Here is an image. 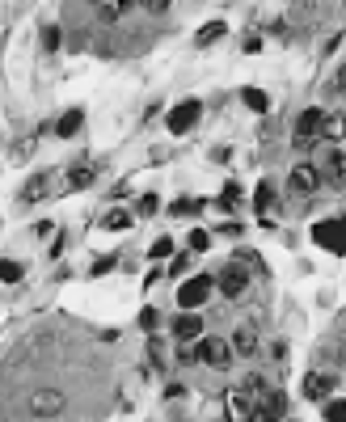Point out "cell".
I'll list each match as a JSON object with an SVG mask.
<instances>
[{"label":"cell","mask_w":346,"mask_h":422,"mask_svg":"<svg viewBox=\"0 0 346 422\" xmlns=\"http://www.w3.org/2000/svg\"><path fill=\"white\" fill-rule=\"evenodd\" d=\"M199 118H203V101H199V97H186V101H178V106L165 114V127H169L173 135H186V131L199 127Z\"/></svg>","instance_id":"6"},{"label":"cell","mask_w":346,"mask_h":422,"mask_svg":"<svg viewBox=\"0 0 346 422\" xmlns=\"http://www.w3.org/2000/svg\"><path fill=\"white\" fill-rule=\"evenodd\" d=\"M203 207H207L203 199H173V203H169V216H199Z\"/></svg>","instance_id":"23"},{"label":"cell","mask_w":346,"mask_h":422,"mask_svg":"<svg viewBox=\"0 0 346 422\" xmlns=\"http://www.w3.org/2000/svg\"><path fill=\"white\" fill-rule=\"evenodd\" d=\"M321 414H326V422H346V402H342V397L321 402Z\"/></svg>","instance_id":"26"},{"label":"cell","mask_w":346,"mask_h":422,"mask_svg":"<svg viewBox=\"0 0 346 422\" xmlns=\"http://www.w3.org/2000/svg\"><path fill=\"white\" fill-rule=\"evenodd\" d=\"M334 389H338L334 372H304V380H300V393H304L309 402H330Z\"/></svg>","instance_id":"10"},{"label":"cell","mask_w":346,"mask_h":422,"mask_svg":"<svg viewBox=\"0 0 346 422\" xmlns=\"http://www.w3.org/2000/svg\"><path fill=\"white\" fill-rule=\"evenodd\" d=\"M211 292H216V279H211V275H190V279H182V287H178L173 300H178L182 313H199Z\"/></svg>","instance_id":"2"},{"label":"cell","mask_w":346,"mask_h":422,"mask_svg":"<svg viewBox=\"0 0 346 422\" xmlns=\"http://www.w3.org/2000/svg\"><path fill=\"white\" fill-rule=\"evenodd\" d=\"M220 232H224V237H241V232H245V224H237V220H228V224H220Z\"/></svg>","instance_id":"39"},{"label":"cell","mask_w":346,"mask_h":422,"mask_svg":"<svg viewBox=\"0 0 346 422\" xmlns=\"http://www.w3.org/2000/svg\"><path fill=\"white\" fill-rule=\"evenodd\" d=\"M34 144H38V139H34V135H30V139H21V144H17V148H13V156H17V161H25V156H30V152H34Z\"/></svg>","instance_id":"37"},{"label":"cell","mask_w":346,"mask_h":422,"mask_svg":"<svg viewBox=\"0 0 346 422\" xmlns=\"http://www.w3.org/2000/svg\"><path fill=\"white\" fill-rule=\"evenodd\" d=\"M80 127H85V110H68V114L55 123V135H59V139H72Z\"/></svg>","instance_id":"17"},{"label":"cell","mask_w":346,"mask_h":422,"mask_svg":"<svg viewBox=\"0 0 346 422\" xmlns=\"http://www.w3.org/2000/svg\"><path fill=\"white\" fill-rule=\"evenodd\" d=\"M288 186H292V194H296V199H304V203H309V199L321 190V173H317V165H313V161H296V165H292Z\"/></svg>","instance_id":"7"},{"label":"cell","mask_w":346,"mask_h":422,"mask_svg":"<svg viewBox=\"0 0 346 422\" xmlns=\"http://www.w3.org/2000/svg\"><path fill=\"white\" fill-rule=\"evenodd\" d=\"M241 101H245L254 114H266V110H271V97H266L258 85H245V89H241Z\"/></svg>","instance_id":"19"},{"label":"cell","mask_w":346,"mask_h":422,"mask_svg":"<svg viewBox=\"0 0 346 422\" xmlns=\"http://www.w3.org/2000/svg\"><path fill=\"white\" fill-rule=\"evenodd\" d=\"M224 34H228V21H207V25L194 34V46H216Z\"/></svg>","instance_id":"16"},{"label":"cell","mask_w":346,"mask_h":422,"mask_svg":"<svg viewBox=\"0 0 346 422\" xmlns=\"http://www.w3.org/2000/svg\"><path fill=\"white\" fill-rule=\"evenodd\" d=\"M89 4H93V13H97V21L110 25V21H118V17H127L140 0H89Z\"/></svg>","instance_id":"14"},{"label":"cell","mask_w":346,"mask_h":422,"mask_svg":"<svg viewBox=\"0 0 346 422\" xmlns=\"http://www.w3.org/2000/svg\"><path fill=\"white\" fill-rule=\"evenodd\" d=\"M156 207H161L156 194H144V199H140V216H156Z\"/></svg>","instance_id":"34"},{"label":"cell","mask_w":346,"mask_h":422,"mask_svg":"<svg viewBox=\"0 0 346 422\" xmlns=\"http://www.w3.org/2000/svg\"><path fill=\"white\" fill-rule=\"evenodd\" d=\"M271 207H275V182H258V190H254V211L266 220Z\"/></svg>","instance_id":"18"},{"label":"cell","mask_w":346,"mask_h":422,"mask_svg":"<svg viewBox=\"0 0 346 422\" xmlns=\"http://www.w3.org/2000/svg\"><path fill=\"white\" fill-rule=\"evenodd\" d=\"M25 275V266L21 262H13V258H0V283H17Z\"/></svg>","instance_id":"27"},{"label":"cell","mask_w":346,"mask_h":422,"mask_svg":"<svg viewBox=\"0 0 346 422\" xmlns=\"http://www.w3.org/2000/svg\"><path fill=\"white\" fill-rule=\"evenodd\" d=\"M321 127H326V110L321 106H309L296 114V127H292V148L296 152H309L313 144H321Z\"/></svg>","instance_id":"1"},{"label":"cell","mask_w":346,"mask_h":422,"mask_svg":"<svg viewBox=\"0 0 346 422\" xmlns=\"http://www.w3.org/2000/svg\"><path fill=\"white\" fill-rule=\"evenodd\" d=\"M254 418L258 422H283L288 418V393H283V389H266V393L254 402Z\"/></svg>","instance_id":"9"},{"label":"cell","mask_w":346,"mask_h":422,"mask_svg":"<svg viewBox=\"0 0 346 422\" xmlns=\"http://www.w3.org/2000/svg\"><path fill=\"white\" fill-rule=\"evenodd\" d=\"M228 347H233V355H254L258 351V330L254 325H237L233 338H228Z\"/></svg>","instance_id":"15"},{"label":"cell","mask_w":346,"mask_h":422,"mask_svg":"<svg viewBox=\"0 0 346 422\" xmlns=\"http://www.w3.org/2000/svg\"><path fill=\"white\" fill-rule=\"evenodd\" d=\"M194 355H199V364H207L211 372H228V368L237 364L228 338H211V334H203V338L194 342Z\"/></svg>","instance_id":"3"},{"label":"cell","mask_w":346,"mask_h":422,"mask_svg":"<svg viewBox=\"0 0 346 422\" xmlns=\"http://www.w3.org/2000/svg\"><path fill=\"white\" fill-rule=\"evenodd\" d=\"M114 262H118V258H114V254H110V258H97V262H93V271H89V275H110V271H114Z\"/></svg>","instance_id":"35"},{"label":"cell","mask_w":346,"mask_h":422,"mask_svg":"<svg viewBox=\"0 0 346 422\" xmlns=\"http://www.w3.org/2000/svg\"><path fill=\"white\" fill-rule=\"evenodd\" d=\"M51 232H55V224H51V220H42V224L34 228V237H51Z\"/></svg>","instance_id":"42"},{"label":"cell","mask_w":346,"mask_h":422,"mask_svg":"<svg viewBox=\"0 0 346 422\" xmlns=\"http://www.w3.org/2000/svg\"><path fill=\"white\" fill-rule=\"evenodd\" d=\"M156 321H161V317H156V309H144V313H140V330L156 334Z\"/></svg>","instance_id":"33"},{"label":"cell","mask_w":346,"mask_h":422,"mask_svg":"<svg viewBox=\"0 0 346 422\" xmlns=\"http://www.w3.org/2000/svg\"><path fill=\"white\" fill-rule=\"evenodd\" d=\"M342 135H346V114H326L321 139H342Z\"/></svg>","instance_id":"22"},{"label":"cell","mask_w":346,"mask_h":422,"mask_svg":"<svg viewBox=\"0 0 346 422\" xmlns=\"http://www.w3.org/2000/svg\"><path fill=\"white\" fill-rule=\"evenodd\" d=\"M186 249H190V254H207V249H211V232H207V228H190Z\"/></svg>","instance_id":"24"},{"label":"cell","mask_w":346,"mask_h":422,"mask_svg":"<svg viewBox=\"0 0 346 422\" xmlns=\"http://www.w3.org/2000/svg\"><path fill=\"white\" fill-rule=\"evenodd\" d=\"M224 402H228V422H254V397L245 389H228Z\"/></svg>","instance_id":"13"},{"label":"cell","mask_w":346,"mask_h":422,"mask_svg":"<svg viewBox=\"0 0 346 422\" xmlns=\"http://www.w3.org/2000/svg\"><path fill=\"white\" fill-rule=\"evenodd\" d=\"M283 422H292V418H283Z\"/></svg>","instance_id":"44"},{"label":"cell","mask_w":346,"mask_h":422,"mask_svg":"<svg viewBox=\"0 0 346 422\" xmlns=\"http://www.w3.org/2000/svg\"><path fill=\"white\" fill-rule=\"evenodd\" d=\"M334 89L346 97V59H342V68H338V76H334Z\"/></svg>","instance_id":"40"},{"label":"cell","mask_w":346,"mask_h":422,"mask_svg":"<svg viewBox=\"0 0 346 422\" xmlns=\"http://www.w3.org/2000/svg\"><path fill=\"white\" fill-rule=\"evenodd\" d=\"M140 4H144V8H148V13H156V17H161V13H169V8H173V0H140Z\"/></svg>","instance_id":"36"},{"label":"cell","mask_w":346,"mask_h":422,"mask_svg":"<svg viewBox=\"0 0 346 422\" xmlns=\"http://www.w3.org/2000/svg\"><path fill=\"white\" fill-rule=\"evenodd\" d=\"M313 165H317V173H321V186H330V190H346V152H342V148H326Z\"/></svg>","instance_id":"5"},{"label":"cell","mask_w":346,"mask_h":422,"mask_svg":"<svg viewBox=\"0 0 346 422\" xmlns=\"http://www.w3.org/2000/svg\"><path fill=\"white\" fill-rule=\"evenodd\" d=\"M342 338H346V317H342Z\"/></svg>","instance_id":"43"},{"label":"cell","mask_w":346,"mask_h":422,"mask_svg":"<svg viewBox=\"0 0 346 422\" xmlns=\"http://www.w3.org/2000/svg\"><path fill=\"white\" fill-rule=\"evenodd\" d=\"M38 42H42V51L51 55V51H59V25H42L38 30Z\"/></svg>","instance_id":"28"},{"label":"cell","mask_w":346,"mask_h":422,"mask_svg":"<svg viewBox=\"0 0 346 422\" xmlns=\"http://www.w3.org/2000/svg\"><path fill=\"white\" fill-rule=\"evenodd\" d=\"M165 397H169V402H182V397H186V389H182V385H169V389H165Z\"/></svg>","instance_id":"41"},{"label":"cell","mask_w":346,"mask_h":422,"mask_svg":"<svg viewBox=\"0 0 346 422\" xmlns=\"http://www.w3.org/2000/svg\"><path fill=\"white\" fill-rule=\"evenodd\" d=\"M42 190H47V173L30 178V182H25V190H21V199H25V203H34V199H42Z\"/></svg>","instance_id":"29"},{"label":"cell","mask_w":346,"mask_h":422,"mask_svg":"<svg viewBox=\"0 0 346 422\" xmlns=\"http://www.w3.org/2000/svg\"><path fill=\"white\" fill-rule=\"evenodd\" d=\"M199 338H203V317H199V313H182V317H173V342L190 347V342H199Z\"/></svg>","instance_id":"12"},{"label":"cell","mask_w":346,"mask_h":422,"mask_svg":"<svg viewBox=\"0 0 346 422\" xmlns=\"http://www.w3.org/2000/svg\"><path fill=\"white\" fill-rule=\"evenodd\" d=\"M190 262H194V254H190V249H186V254H173V262H169V275H173V279H182V275L190 271Z\"/></svg>","instance_id":"31"},{"label":"cell","mask_w":346,"mask_h":422,"mask_svg":"<svg viewBox=\"0 0 346 422\" xmlns=\"http://www.w3.org/2000/svg\"><path fill=\"white\" fill-rule=\"evenodd\" d=\"M63 406H68V397H63L59 389H38V393L30 397V410H34L38 418H55V414H63Z\"/></svg>","instance_id":"11"},{"label":"cell","mask_w":346,"mask_h":422,"mask_svg":"<svg viewBox=\"0 0 346 422\" xmlns=\"http://www.w3.org/2000/svg\"><path fill=\"white\" fill-rule=\"evenodd\" d=\"M216 287H220V296H224V300H241V296H245V287H249V266L233 254V258H228V266L220 271Z\"/></svg>","instance_id":"4"},{"label":"cell","mask_w":346,"mask_h":422,"mask_svg":"<svg viewBox=\"0 0 346 422\" xmlns=\"http://www.w3.org/2000/svg\"><path fill=\"white\" fill-rule=\"evenodd\" d=\"M220 207H224V211H237V207H241V186H237V182H228V186H224Z\"/></svg>","instance_id":"30"},{"label":"cell","mask_w":346,"mask_h":422,"mask_svg":"<svg viewBox=\"0 0 346 422\" xmlns=\"http://www.w3.org/2000/svg\"><path fill=\"white\" fill-rule=\"evenodd\" d=\"M313 241L330 254H346V216L342 220H321L313 224Z\"/></svg>","instance_id":"8"},{"label":"cell","mask_w":346,"mask_h":422,"mask_svg":"<svg viewBox=\"0 0 346 422\" xmlns=\"http://www.w3.org/2000/svg\"><path fill=\"white\" fill-rule=\"evenodd\" d=\"M93 178H97L93 165H72L68 169V190H85V186H93Z\"/></svg>","instance_id":"20"},{"label":"cell","mask_w":346,"mask_h":422,"mask_svg":"<svg viewBox=\"0 0 346 422\" xmlns=\"http://www.w3.org/2000/svg\"><path fill=\"white\" fill-rule=\"evenodd\" d=\"M148 258H152V262H165V258H173V237H156V241L148 245Z\"/></svg>","instance_id":"25"},{"label":"cell","mask_w":346,"mask_h":422,"mask_svg":"<svg viewBox=\"0 0 346 422\" xmlns=\"http://www.w3.org/2000/svg\"><path fill=\"white\" fill-rule=\"evenodd\" d=\"M106 228H110V232H127V228H131V216H127V211H110V216H106Z\"/></svg>","instance_id":"32"},{"label":"cell","mask_w":346,"mask_h":422,"mask_svg":"<svg viewBox=\"0 0 346 422\" xmlns=\"http://www.w3.org/2000/svg\"><path fill=\"white\" fill-rule=\"evenodd\" d=\"M338 46H342V34H330V38H326V46H321V55H334Z\"/></svg>","instance_id":"38"},{"label":"cell","mask_w":346,"mask_h":422,"mask_svg":"<svg viewBox=\"0 0 346 422\" xmlns=\"http://www.w3.org/2000/svg\"><path fill=\"white\" fill-rule=\"evenodd\" d=\"M326 13V0H292V17L304 21V17H321Z\"/></svg>","instance_id":"21"}]
</instances>
